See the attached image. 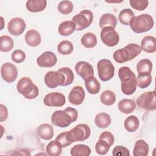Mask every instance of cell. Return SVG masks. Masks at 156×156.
Here are the masks:
<instances>
[{"mask_svg":"<svg viewBox=\"0 0 156 156\" xmlns=\"http://www.w3.org/2000/svg\"><path fill=\"white\" fill-rule=\"evenodd\" d=\"M118 76L121 82V88L126 95H131L136 89V77L135 73L128 66L121 67L118 70Z\"/></svg>","mask_w":156,"mask_h":156,"instance_id":"cell-1","label":"cell"},{"mask_svg":"<svg viewBox=\"0 0 156 156\" xmlns=\"http://www.w3.org/2000/svg\"><path fill=\"white\" fill-rule=\"evenodd\" d=\"M141 52L140 45L129 43L123 48L115 51L113 54L114 60L118 63H123L135 58Z\"/></svg>","mask_w":156,"mask_h":156,"instance_id":"cell-2","label":"cell"},{"mask_svg":"<svg viewBox=\"0 0 156 156\" xmlns=\"http://www.w3.org/2000/svg\"><path fill=\"white\" fill-rule=\"evenodd\" d=\"M129 25L134 32L141 34L150 30L154 27V21L150 15L144 13L134 16L130 20Z\"/></svg>","mask_w":156,"mask_h":156,"instance_id":"cell-3","label":"cell"},{"mask_svg":"<svg viewBox=\"0 0 156 156\" xmlns=\"http://www.w3.org/2000/svg\"><path fill=\"white\" fill-rule=\"evenodd\" d=\"M16 89L20 94H22L25 98L28 99H35L39 94L38 87L27 77H22L18 81L16 85Z\"/></svg>","mask_w":156,"mask_h":156,"instance_id":"cell-4","label":"cell"},{"mask_svg":"<svg viewBox=\"0 0 156 156\" xmlns=\"http://www.w3.org/2000/svg\"><path fill=\"white\" fill-rule=\"evenodd\" d=\"M91 134L90 127L85 124H79L67 132L69 140L73 143L76 141H83L88 139Z\"/></svg>","mask_w":156,"mask_h":156,"instance_id":"cell-5","label":"cell"},{"mask_svg":"<svg viewBox=\"0 0 156 156\" xmlns=\"http://www.w3.org/2000/svg\"><path fill=\"white\" fill-rule=\"evenodd\" d=\"M98 76L102 81L110 80L115 74V67L110 60L101 59L97 63Z\"/></svg>","mask_w":156,"mask_h":156,"instance_id":"cell-6","label":"cell"},{"mask_svg":"<svg viewBox=\"0 0 156 156\" xmlns=\"http://www.w3.org/2000/svg\"><path fill=\"white\" fill-rule=\"evenodd\" d=\"M93 20V13L89 10H83L73 16L72 21L76 26V30H82L89 27Z\"/></svg>","mask_w":156,"mask_h":156,"instance_id":"cell-7","label":"cell"},{"mask_svg":"<svg viewBox=\"0 0 156 156\" xmlns=\"http://www.w3.org/2000/svg\"><path fill=\"white\" fill-rule=\"evenodd\" d=\"M137 105L146 111H153L156 108L155 91H147L141 94L136 99Z\"/></svg>","mask_w":156,"mask_h":156,"instance_id":"cell-8","label":"cell"},{"mask_svg":"<svg viewBox=\"0 0 156 156\" xmlns=\"http://www.w3.org/2000/svg\"><path fill=\"white\" fill-rule=\"evenodd\" d=\"M74 122L73 118L66 109L64 110H56L51 116L52 124L61 128L68 127L71 123Z\"/></svg>","mask_w":156,"mask_h":156,"instance_id":"cell-9","label":"cell"},{"mask_svg":"<svg viewBox=\"0 0 156 156\" xmlns=\"http://www.w3.org/2000/svg\"><path fill=\"white\" fill-rule=\"evenodd\" d=\"M101 38L102 43L109 47H113L117 45L119 41L118 32L112 27H105L102 29Z\"/></svg>","mask_w":156,"mask_h":156,"instance_id":"cell-10","label":"cell"},{"mask_svg":"<svg viewBox=\"0 0 156 156\" xmlns=\"http://www.w3.org/2000/svg\"><path fill=\"white\" fill-rule=\"evenodd\" d=\"M46 85L50 88H55L58 86H63L65 82L64 75L58 71H51L48 72L44 77Z\"/></svg>","mask_w":156,"mask_h":156,"instance_id":"cell-11","label":"cell"},{"mask_svg":"<svg viewBox=\"0 0 156 156\" xmlns=\"http://www.w3.org/2000/svg\"><path fill=\"white\" fill-rule=\"evenodd\" d=\"M66 102L65 96L60 92H52L47 94L44 99L43 103L48 107H62Z\"/></svg>","mask_w":156,"mask_h":156,"instance_id":"cell-12","label":"cell"},{"mask_svg":"<svg viewBox=\"0 0 156 156\" xmlns=\"http://www.w3.org/2000/svg\"><path fill=\"white\" fill-rule=\"evenodd\" d=\"M1 74L4 80L7 83H12L18 76V69L14 65L7 62L1 66Z\"/></svg>","mask_w":156,"mask_h":156,"instance_id":"cell-13","label":"cell"},{"mask_svg":"<svg viewBox=\"0 0 156 156\" xmlns=\"http://www.w3.org/2000/svg\"><path fill=\"white\" fill-rule=\"evenodd\" d=\"M26 22L23 18L20 17L12 18L7 25L9 32L14 36L21 35L26 29Z\"/></svg>","mask_w":156,"mask_h":156,"instance_id":"cell-14","label":"cell"},{"mask_svg":"<svg viewBox=\"0 0 156 156\" xmlns=\"http://www.w3.org/2000/svg\"><path fill=\"white\" fill-rule=\"evenodd\" d=\"M57 62L56 55L51 51H45L37 58V65L42 68H51L54 66Z\"/></svg>","mask_w":156,"mask_h":156,"instance_id":"cell-15","label":"cell"},{"mask_svg":"<svg viewBox=\"0 0 156 156\" xmlns=\"http://www.w3.org/2000/svg\"><path fill=\"white\" fill-rule=\"evenodd\" d=\"M85 97V93L83 88L81 86L77 85L71 89L68 95V100L71 104L79 105L83 102Z\"/></svg>","mask_w":156,"mask_h":156,"instance_id":"cell-16","label":"cell"},{"mask_svg":"<svg viewBox=\"0 0 156 156\" xmlns=\"http://www.w3.org/2000/svg\"><path fill=\"white\" fill-rule=\"evenodd\" d=\"M75 70L77 74L84 80L88 77L94 75L93 66L85 61L78 62L75 65Z\"/></svg>","mask_w":156,"mask_h":156,"instance_id":"cell-17","label":"cell"},{"mask_svg":"<svg viewBox=\"0 0 156 156\" xmlns=\"http://www.w3.org/2000/svg\"><path fill=\"white\" fill-rule=\"evenodd\" d=\"M141 50L147 53H154L156 51L155 37L151 35L144 37L141 42Z\"/></svg>","mask_w":156,"mask_h":156,"instance_id":"cell-18","label":"cell"},{"mask_svg":"<svg viewBox=\"0 0 156 156\" xmlns=\"http://www.w3.org/2000/svg\"><path fill=\"white\" fill-rule=\"evenodd\" d=\"M41 35L40 33L34 29L28 30L25 35L26 43L30 46L36 47L41 43Z\"/></svg>","mask_w":156,"mask_h":156,"instance_id":"cell-19","label":"cell"},{"mask_svg":"<svg viewBox=\"0 0 156 156\" xmlns=\"http://www.w3.org/2000/svg\"><path fill=\"white\" fill-rule=\"evenodd\" d=\"M37 133L41 139L49 140L52 139L54 136V129L52 126L49 124H42L38 127Z\"/></svg>","mask_w":156,"mask_h":156,"instance_id":"cell-20","label":"cell"},{"mask_svg":"<svg viewBox=\"0 0 156 156\" xmlns=\"http://www.w3.org/2000/svg\"><path fill=\"white\" fill-rule=\"evenodd\" d=\"M47 6L46 0H29L26 2V9L31 12H40L44 10Z\"/></svg>","mask_w":156,"mask_h":156,"instance_id":"cell-21","label":"cell"},{"mask_svg":"<svg viewBox=\"0 0 156 156\" xmlns=\"http://www.w3.org/2000/svg\"><path fill=\"white\" fill-rule=\"evenodd\" d=\"M116 17L112 13H104L103 14L99 20V26L102 29L105 27H112L115 28L117 24Z\"/></svg>","mask_w":156,"mask_h":156,"instance_id":"cell-22","label":"cell"},{"mask_svg":"<svg viewBox=\"0 0 156 156\" xmlns=\"http://www.w3.org/2000/svg\"><path fill=\"white\" fill-rule=\"evenodd\" d=\"M84 81L86 88L90 94H96L99 93L101 89V85L95 77L93 76H90Z\"/></svg>","mask_w":156,"mask_h":156,"instance_id":"cell-23","label":"cell"},{"mask_svg":"<svg viewBox=\"0 0 156 156\" xmlns=\"http://www.w3.org/2000/svg\"><path fill=\"white\" fill-rule=\"evenodd\" d=\"M149 152V145L144 140L136 141L133 150L134 156H146Z\"/></svg>","mask_w":156,"mask_h":156,"instance_id":"cell-24","label":"cell"},{"mask_svg":"<svg viewBox=\"0 0 156 156\" xmlns=\"http://www.w3.org/2000/svg\"><path fill=\"white\" fill-rule=\"evenodd\" d=\"M76 29V24L72 21H65L60 23L58 32L62 36H68L72 34Z\"/></svg>","mask_w":156,"mask_h":156,"instance_id":"cell-25","label":"cell"},{"mask_svg":"<svg viewBox=\"0 0 156 156\" xmlns=\"http://www.w3.org/2000/svg\"><path fill=\"white\" fill-rule=\"evenodd\" d=\"M118 107L122 113L129 114L135 110L136 103L130 99H123L119 102Z\"/></svg>","mask_w":156,"mask_h":156,"instance_id":"cell-26","label":"cell"},{"mask_svg":"<svg viewBox=\"0 0 156 156\" xmlns=\"http://www.w3.org/2000/svg\"><path fill=\"white\" fill-rule=\"evenodd\" d=\"M112 122L110 116L107 113H99L97 114L94 118V122L96 126L99 128L108 127Z\"/></svg>","mask_w":156,"mask_h":156,"instance_id":"cell-27","label":"cell"},{"mask_svg":"<svg viewBox=\"0 0 156 156\" xmlns=\"http://www.w3.org/2000/svg\"><path fill=\"white\" fill-rule=\"evenodd\" d=\"M70 153L73 156H88L91 154V149L87 145L79 144L71 149Z\"/></svg>","mask_w":156,"mask_h":156,"instance_id":"cell-28","label":"cell"},{"mask_svg":"<svg viewBox=\"0 0 156 156\" xmlns=\"http://www.w3.org/2000/svg\"><path fill=\"white\" fill-rule=\"evenodd\" d=\"M125 129L129 132H133L136 131L140 126V121L138 118L134 116L131 115L125 119L124 122Z\"/></svg>","mask_w":156,"mask_h":156,"instance_id":"cell-29","label":"cell"},{"mask_svg":"<svg viewBox=\"0 0 156 156\" xmlns=\"http://www.w3.org/2000/svg\"><path fill=\"white\" fill-rule=\"evenodd\" d=\"M62 146L57 141H51L46 146L47 154L50 156H58L62 151Z\"/></svg>","mask_w":156,"mask_h":156,"instance_id":"cell-30","label":"cell"},{"mask_svg":"<svg viewBox=\"0 0 156 156\" xmlns=\"http://www.w3.org/2000/svg\"><path fill=\"white\" fill-rule=\"evenodd\" d=\"M80 41L82 45L85 48H92L97 44V38L94 34L87 32L82 37Z\"/></svg>","mask_w":156,"mask_h":156,"instance_id":"cell-31","label":"cell"},{"mask_svg":"<svg viewBox=\"0 0 156 156\" xmlns=\"http://www.w3.org/2000/svg\"><path fill=\"white\" fill-rule=\"evenodd\" d=\"M152 82V76L149 73H139L136 77V85L144 89L149 87Z\"/></svg>","mask_w":156,"mask_h":156,"instance_id":"cell-32","label":"cell"},{"mask_svg":"<svg viewBox=\"0 0 156 156\" xmlns=\"http://www.w3.org/2000/svg\"><path fill=\"white\" fill-rule=\"evenodd\" d=\"M135 16V13L130 9H124L122 10L118 15V20L119 22L124 25H129L130 20Z\"/></svg>","mask_w":156,"mask_h":156,"instance_id":"cell-33","label":"cell"},{"mask_svg":"<svg viewBox=\"0 0 156 156\" xmlns=\"http://www.w3.org/2000/svg\"><path fill=\"white\" fill-rule=\"evenodd\" d=\"M14 42L13 39L8 35H2L0 37V50L2 52H7L12 50Z\"/></svg>","mask_w":156,"mask_h":156,"instance_id":"cell-34","label":"cell"},{"mask_svg":"<svg viewBox=\"0 0 156 156\" xmlns=\"http://www.w3.org/2000/svg\"><path fill=\"white\" fill-rule=\"evenodd\" d=\"M152 63L147 58H143L140 60L136 65V71L138 73H151L152 70Z\"/></svg>","mask_w":156,"mask_h":156,"instance_id":"cell-35","label":"cell"},{"mask_svg":"<svg viewBox=\"0 0 156 156\" xmlns=\"http://www.w3.org/2000/svg\"><path fill=\"white\" fill-rule=\"evenodd\" d=\"M74 49L73 44L68 40H63L57 45V51L62 55H69Z\"/></svg>","mask_w":156,"mask_h":156,"instance_id":"cell-36","label":"cell"},{"mask_svg":"<svg viewBox=\"0 0 156 156\" xmlns=\"http://www.w3.org/2000/svg\"><path fill=\"white\" fill-rule=\"evenodd\" d=\"M101 102L105 105H112L116 101L115 94L110 90H105L100 96Z\"/></svg>","mask_w":156,"mask_h":156,"instance_id":"cell-37","label":"cell"},{"mask_svg":"<svg viewBox=\"0 0 156 156\" xmlns=\"http://www.w3.org/2000/svg\"><path fill=\"white\" fill-rule=\"evenodd\" d=\"M73 8V3L69 1H62L57 5L58 12L63 15H68L71 13Z\"/></svg>","mask_w":156,"mask_h":156,"instance_id":"cell-38","label":"cell"},{"mask_svg":"<svg viewBox=\"0 0 156 156\" xmlns=\"http://www.w3.org/2000/svg\"><path fill=\"white\" fill-rule=\"evenodd\" d=\"M110 146L106 141L99 139V141L96 143L95 150L96 153L99 155H105L108 152Z\"/></svg>","mask_w":156,"mask_h":156,"instance_id":"cell-39","label":"cell"},{"mask_svg":"<svg viewBox=\"0 0 156 156\" xmlns=\"http://www.w3.org/2000/svg\"><path fill=\"white\" fill-rule=\"evenodd\" d=\"M58 72L62 73L65 77V82L64 83L63 86H67L71 85L73 80H74V74L73 71L69 68L67 67H64L59 69L58 70Z\"/></svg>","mask_w":156,"mask_h":156,"instance_id":"cell-40","label":"cell"},{"mask_svg":"<svg viewBox=\"0 0 156 156\" xmlns=\"http://www.w3.org/2000/svg\"><path fill=\"white\" fill-rule=\"evenodd\" d=\"M130 6L138 11L145 10L148 5L149 1L147 0H130Z\"/></svg>","mask_w":156,"mask_h":156,"instance_id":"cell-41","label":"cell"},{"mask_svg":"<svg viewBox=\"0 0 156 156\" xmlns=\"http://www.w3.org/2000/svg\"><path fill=\"white\" fill-rule=\"evenodd\" d=\"M12 60L16 63H20L26 59V54L20 49L15 50L12 53Z\"/></svg>","mask_w":156,"mask_h":156,"instance_id":"cell-42","label":"cell"},{"mask_svg":"<svg viewBox=\"0 0 156 156\" xmlns=\"http://www.w3.org/2000/svg\"><path fill=\"white\" fill-rule=\"evenodd\" d=\"M55 140L59 142L63 147H66L72 143L68 138L67 132H62L58 134L55 138Z\"/></svg>","mask_w":156,"mask_h":156,"instance_id":"cell-43","label":"cell"},{"mask_svg":"<svg viewBox=\"0 0 156 156\" xmlns=\"http://www.w3.org/2000/svg\"><path fill=\"white\" fill-rule=\"evenodd\" d=\"M113 156H129L130 153L129 149L122 146H116L112 151Z\"/></svg>","mask_w":156,"mask_h":156,"instance_id":"cell-44","label":"cell"},{"mask_svg":"<svg viewBox=\"0 0 156 156\" xmlns=\"http://www.w3.org/2000/svg\"><path fill=\"white\" fill-rule=\"evenodd\" d=\"M99 139H102L106 141L110 146H112L115 141V138L113 135L108 131L103 132L99 136Z\"/></svg>","mask_w":156,"mask_h":156,"instance_id":"cell-45","label":"cell"},{"mask_svg":"<svg viewBox=\"0 0 156 156\" xmlns=\"http://www.w3.org/2000/svg\"><path fill=\"white\" fill-rule=\"evenodd\" d=\"M0 110H1V117L0 121L2 122L5 121L8 116V110L7 107L3 104L0 105Z\"/></svg>","mask_w":156,"mask_h":156,"instance_id":"cell-46","label":"cell"},{"mask_svg":"<svg viewBox=\"0 0 156 156\" xmlns=\"http://www.w3.org/2000/svg\"><path fill=\"white\" fill-rule=\"evenodd\" d=\"M12 155H30V152L26 149H20L19 151H16V152L12 154Z\"/></svg>","mask_w":156,"mask_h":156,"instance_id":"cell-47","label":"cell"}]
</instances>
